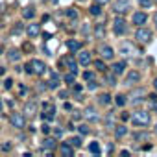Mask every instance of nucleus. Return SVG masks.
<instances>
[{
  "label": "nucleus",
  "mask_w": 157,
  "mask_h": 157,
  "mask_svg": "<svg viewBox=\"0 0 157 157\" xmlns=\"http://www.w3.org/2000/svg\"><path fill=\"white\" fill-rule=\"evenodd\" d=\"M105 83L111 85V87L117 85V74H115V72H113V74H105Z\"/></svg>",
  "instance_id": "28"
},
{
  "label": "nucleus",
  "mask_w": 157,
  "mask_h": 157,
  "mask_svg": "<svg viewBox=\"0 0 157 157\" xmlns=\"http://www.w3.org/2000/svg\"><path fill=\"white\" fill-rule=\"evenodd\" d=\"M111 10H113V13H117V15L128 13V10H129V0H115Z\"/></svg>",
  "instance_id": "6"
},
{
  "label": "nucleus",
  "mask_w": 157,
  "mask_h": 157,
  "mask_svg": "<svg viewBox=\"0 0 157 157\" xmlns=\"http://www.w3.org/2000/svg\"><path fill=\"white\" fill-rule=\"evenodd\" d=\"M19 93H21V94H26V93H28V89H26L24 85H21V89H19Z\"/></svg>",
  "instance_id": "48"
},
{
  "label": "nucleus",
  "mask_w": 157,
  "mask_h": 157,
  "mask_svg": "<svg viewBox=\"0 0 157 157\" xmlns=\"http://www.w3.org/2000/svg\"><path fill=\"white\" fill-rule=\"evenodd\" d=\"M78 131H80V135L83 137V135H89V131H91V129H89V126H87V124H80V126H78Z\"/></svg>",
  "instance_id": "35"
},
{
  "label": "nucleus",
  "mask_w": 157,
  "mask_h": 157,
  "mask_svg": "<svg viewBox=\"0 0 157 157\" xmlns=\"http://www.w3.org/2000/svg\"><path fill=\"white\" fill-rule=\"evenodd\" d=\"M43 148L48 150V151H54V150L57 148V140H56L54 137H46V139L43 140Z\"/></svg>",
  "instance_id": "15"
},
{
  "label": "nucleus",
  "mask_w": 157,
  "mask_h": 157,
  "mask_svg": "<svg viewBox=\"0 0 157 157\" xmlns=\"http://www.w3.org/2000/svg\"><path fill=\"white\" fill-rule=\"evenodd\" d=\"M32 67H33V74H37V76H43L46 72V65L39 59H32Z\"/></svg>",
  "instance_id": "11"
},
{
  "label": "nucleus",
  "mask_w": 157,
  "mask_h": 157,
  "mask_svg": "<svg viewBox=\"0 0 157 157\" xmlns=\"http://www.w3.org/2000/svg\"><path fill=\"white\" fill-rule=\"evenodd\" d=\"M78 63H80L82 67H87V65H91V54H89L87 50H82V54L78 56Z\"/></svg>",
  "instance_id": "16"
},
{
  "label": "nucleus",
  "mask_w": 157,
  "mask_h": 157,
  "mask_svg": "<svg viewBox=\"0 0 157 157\" xmlns=\"http://www.w3.org/2000/svg\"><path fill=\"white\" fill-rule=\"evenodd\" d=\"M50 2H52V4H57V0H50Z\"/></svg>",
  "instance_id": "58"
},
{
  "label": "nucleus",
  "mask_w": 157,
  "mask_h": 157,
  "mask_svg": "<svg viewBox=\"0 0 157 157\" xmlns=\"http://www.w3.org/2000/svg\"><path fill=\"white\" fill-rule=\"evenodd\" d=\"M142 96H144V93H142V91H140V93L137 91V93H135V98L131 100V104H139V102H142V100H144Z\"/></svg>",
  "instance_id": "37"
},
{
  "label": "nucleus",
  "mask_w": 157,
  "mask_h": 157,
  "mask_svg": "<svg viewBox=\"0 0 157 157\" xmlns=\"http://www.w3.org/2000/svg\"><path fill=\"white\" fill-rule=\"evenodd\" d=\"M11 148H13V144H11V142H6V144H2V150H4V151H10Z\"/></svg>",
  "instance_id": "44"
},
{
  "label": "nucleus",
  "mask_w": 157,
  "mask_h": 157,
  "mask_svg": "<svg viewBox=\"0 0 157 157\" xmlns=\"http://www.w3.org/2000/svg\"><path fill=\"white\" fill-rule=\"evenodd\" d=\"M89 151H91V153H96V155H100V153H102V150H100V144H98L96 140H94V142H91V144H89Z\"/></svg>",
  "instance_id": "29"
},
{
  "label": "nucleus",
  "mask_w": 157,
  "mask_h": 157,
  "mask_svg": "<svg viewBox=\"0 0 157 157\" xmlns=\"http://www.w3.org/2000/svg\"><path fill=\"white\" fill-rule=\"evenodd\" d=\"M63 107H65V111H70V109H72V105H70L68 102H65V105H63Z\"/></svg>",
  "instance_id": "50"
},
{
  "label": "nucleus",
  "mask_w": 157,
  "mask_h": 157,
  "mask_svg": "<svg viewBox=\"0 0 157 157\" xmlns=\"http://www.w3.org/2000/svg\"><path fill=\"white\" fill-rule=\"evenodd\" d=\"M139 4H140V8H150L153 4V0H139Z\"/></svg>",
  "instance_id": "38"
},
{
  "label": "nucleus",
  "mask_w": 157,
  "mask_h": 157,
  "mask_svg": "<svg viewBox=\"0 0 157 157\" xmlns=\"http://www.w3.org/2000/svg\"><path fill=\"white\" fill-rule=\"evenodd\" d=\"M100 6H102V4H98V2H94V4L91 6V10H89V11H91V15H93V17H100V15H102V8H100Z\"/></svg>",
  "instance_id": "23"
},
{
  "label": "nucleus",
  "mask_w": 157,
  "mask_h": 157,
  "mask_svg": "<svg viewBox=\"0 0 157 157\" xmlns=\"http://www.w3.org/2000/svg\"><path fill=\"white\" fill-rule=\"evenodd\" d=\"M153 89H155V93H157V78L153 80Z\"/></svg>",
  "instance_id": "53"
},
{
  "label": "nucleus",
  "mask_w": 157,
  "mask_h": 157,
  "mask_svg": "<svg viewBox=\"0 0 157 157\" xmlns=\"http://www.w3.org/2000/svg\"><path fill=\"white\" fill-rule=\"evenodd\" d=\"M26 32H28L30 37H37V35L41 33V26H39V24H28Z\"/></svg>",
  "instance_id": "19"
},
{
  "label": "nucleus",
  "mask_w": 157,
  "mask_h": 157,
  "mask_svg": "<svg viewBox=\"0 0 157 157\" xmlns=\"http://www.w3.org/2000/svg\"><path fill=\"white\" fill-rule=\"evenodd\" d=\"M94 35H96V39H102V37L105 35V28H104V24H96V26H94Z\"/></svg>",
  "instance_id": "25"
},
{
  "label": "nucleus",
  "mask_w": 157,
  "mask_h": 157,
  "mask_svg": "<svg viewBox=\"0 0 157 157\" xmlns=\"http://www.w3.org/2000/svg\"><path fill=\"white\" fill-rule=\"evenodd\" d=\"M72 93L78 96V100H82V93H83V87L80 83H72Z\"/></svg>",
  "instance_id": "26"
},
{
  "label": "nucleus",
  "mask_w": 157,
  "mask_h": 157,
  "mask_svg": "<svg viewBox=\"0 0 157 157\" xmlns=\"http://www.w3.org/2000/svg\"><path fill=\"white\" fill-rule=\"evenodd\" d=\"M65 15H67L68 19H76V17H78V13H76L72 8H70V10H67V11H65Z\"/></svg>",
  "instance_id": "39"
},
{
  "label": "nucleus",
  "mask_w": 157,
  "mask_h": 157,
  "mask_svg": "<svg viewBox=\"0 0 157 157\" xmlns=\"http://www.w3.org/2000/svg\"><path fill=\"white\" fill-rule=\"evenodd\" d=\"M135 41L139 44H148L151 41V32L148 28H144V26H139V30L135 32Z\"/></svg>",
  "instance_id": "2"
},
{
  "label": "nucleus",
  "mask_w": 157,
  "mask_h": 157,
  "mask_svg": "<svg viewBox=\"0 0 157 157\" xmlns=\"http://www.w3.org/2000/svg\"><path fill=\"white\" fill-rule=\"evenodd\" d=\"M59 151H61V155H65V157H72V155H74V146H72L70 142H63V144L59 146Z\"/></svg>",
  "instance_id": "14"
},
{
  "label": "nucleus",
  "mask_w": 157,
  "mask_h": 157,
  "mask_svg": "<svg viewBox=\"0 0 157 157\" xmlns=\"http://www.w3.org/2000/svg\"><path fill=\"white\" fill-rule=\"evenodd\" d=\"M67 96V91H59V98H65Z\"/></svg>",
  "instance_id": "52"
},
{
  "label": "nucleus",
  "mask_w": 157,
  "mask_h": 157,
  "mask_svg": "<svg viewBox=\"0 0 157 157\" xmlns=\"http://www.w3.org/2000/svg\"><path fill=\"white\" fill-rule=\"evenodd\" d=\"M137 83H140V72H137V70H129V72L126 74L124 85H128V87H133V85H137Z\"/></svg>",
  "instance_id": "7"
},
{
  "label": "nucleus",
  "mask_w": 157,
  "mask_h": 157,
  "mask_svg": "<svg viewBox=\"0 0 157 157\" xmlns=\"http://www.w3.org/2000/svg\"><path fill=\"white\" fill-rule=\"evenodd\" d=\"M133 24L135 26H142V24H146V21H148V15L144 13V11H137V13H133Z\"/></svg>",
  "instance_id": "12"
},
{
  "label": "nucleus",
  "mask_w": 157,
  "mask_h": 157,
  "mask_svg": "<svg viewBox=\"0 0 157 157\" xmlns=\"http://www.w3.org/2000/svg\"><path fill=\"white\" fill-rule=\"evenodd\" d=\"M24 70H26V74H33V67H32V61H28V63L24 65Z\"/></svg>",
  "instance_id": "41"
},
{
  "label": "nucleus",
  "mask_w": 157,
  "mask_h": 157,
  "mask_svg": "<svg viewBox=\"0 0 157 157\" xmlns=\"http://www.w3.org/2000/svg\"><path fill=\"white\" fill-rule=\"evenodd\" d=\"M148 100L155 105V104H157V94H150V96H148Z\"/></svg>",
  "instance_id": "45"
},
{
  "label": "nucleus",
  "mask_w": 157,
  "mask_h": 157,
  "mask_svg": "<svg viewBox=\"0 0 157 157\" xmlns=\"http://www.w3.org/2000/svg\"><path fill=\"white\" fill-rule=\"evenodd\" d=\"M113 30H115L117 35H124V33H128V22H126V19H124L122 15H118V17L113 21Z\"/></svg>",
  "instance_id": "4"
},
{
  "label": "nucleus",
  "mask_w": 157,
  "mask_h": 157,
  "mask_svg": "<svg viewBox=\"0 0 157 157\" xmlns=\"http://www.w3.org/2000/svg\"><path fill=\"white\" fill-rule=\"evenodd\" d=\"M113 72L117 74V76H120V74H124L126 72V61H117V63H113Z\"/></svg>",
  "instance_id": "18"
},
{
  "label": "nucleus",
  "mask_w": 157,
  "mask_h": 157,
  "mask_svg": "<svg viewBox=\"0 0 157 157\" xmlns=\"http://www.w3.org/2000/svg\"><path fill=\"white\" fill-rule=\"evenodd\" d=\"M129 118H131V117H129V115H128V113H122V120H124V122H128V120H129Z\"/></svg>",
  "instance_id": "49"
},
{
  "label": "nucleus",
  "mask_w": 157,
  "mask_h": 157,
  "mask_svg": "<svg viewBox=\"0 0 157 157\" xmlns=\"http://www.w3.org/2000/svg\"><path fill=\"white\" fill-rule=\"evenodd\" d=\"M126 135H128V128H126V126H122V124L115 126V137H117V139H122V137H126Z\"/></svg>",
  "instance_id": "20"
},
{
  "label": "nucleus",
  "mask_w": 157,
  "mask_h": 157,
  "mask_svg": "<svg viewBox=\"0 0 157 157\" xmlns=\"http://www.w3.org/2000/svg\"><path fill=\"white\" fill-rule=\"evenodd\" d=\"M153 22H155V26H157V13L153 15Z\"/></svg>",
  "instance_id": "55"
},
{
  "label": "nucleus",
  "mask_w": 157,
  "mask_h": 157,
  "mask_svg": "<svg viewBox=\"0 0 157 157\" xmlns=\"http://www.w3.org/2000/svg\"><path fill=\"white\" fill-rule=\"evenodd\" d=\"M115 104H117L118 107H124V105H126V96H124V94H117V96H115Z\"/></svg>",
  "instance_id": "32"
},
{
  "label": "nucleus",
  "mask_w": 157,
  "mask_h": 157,
  "mask_svg": "<svg viewBox=\"0 0 157 157\" xmlns=\"http://www.w3.org/2000/svg\"><path fill=\"white\" fill-rule=\"evenodd\" d=\"M120 50H122V54H124V56H135V54H137L129 43H124V44L120 46Z\"/></svg>",
  "instance_id": "22"
},
{
  "label": "nucleus",
  "mask_w": 157,
  "mask_h": 157,
  "mask_svg": "<svg viewBox=\"0 0 157 157\" xmlns=\"http://www.w3.org/2000/svg\"><path fill=\"white\" fill-rule=\"evenodd\" d=\"M68 142H70L74 148H78V146H82V142H83V140H82V135H78V137H72Z\"/></svg>",
  "instance_id": "34"
},
{
  "label": "nucleus",
  "mask_w": 157,
  "mask_h": 157,
  "mask_svg": "<svg viewBox=\"0 0 157 157\" xmlns=\"http://www.w3.org/2000/svg\"><path fill=\"white\" fill-rule=\"evenodd\" d=\"M61 65L67 67V70H70V72H78V65H80V63H78L72 56H65L61 59Z\"/></svg>",
  "instance_id": "8"
},
{
  "label": "nucleus",
  "mask_w": 157,
  "mask_h": 157,
  "mask_svg": "<svg viewBox=\"0 0 157 157\" xmlns=\"http://www.w3.org/2000/svg\"><path fill=\"white\" fill-rule=\"evenodd\" d=\"M8 59H10V61H19V59H21V50H17V48L10 50V52H8Z\"/></svg>",
  "instance_id": "24"
},
{
  "label": "nucleus",
  "mask_w": 157,
  "mask_h": 157,
  "mask_svg": "<svg viewBox=\"0 0 157 157\" xmlns=\"http://www.w3.org/2000/svg\"><path fill=\"white\" fill-rule=\"evenodd\" d=\"M54 135H56V137H61V135H63V128H56V129H54Z\"/></svg>",
  "instance_id": "46"
},
{
  "label": "nucleus",
  "mask_w": 157,
  "mask_h": 157,
  "mask_svg": "<svg viewBox=\"0 0 157 157\" xmlns=\"http://www.w3.org/2000/svg\"><path fill=\"white\" fill-rule=\"evenodd\" d=\"M4 87L6 89H11L13 87V80H11V78H6V80H4Z\"/></svg>",
  "instance_id": "42"
},
{
  "label": "nucleus",
  "mask_w": 157,
  "mask_h": 157,
  "mask_svg": "<svg viewBox=\"0 0 157 157\" xmlns=\"http://www.w3.org/2000/svg\"><path fill=\"white\" fill-rule=\"evenodd\" d=\"M10 124L15 129H24L26 128V115H22V113H11L10 115Z\"/></svg>",
  "instance_id": "3"
},
{
  "label": "nucleus",
  "mask_w": 157,
  "mask_h": 157,
  "mask_svg": "<svg viewBox=\"0 0 157 157\" xmlns=\"http://www.w3.org/2000/svg\"><path fill=\"white\" fill-rule=\"evenodd\" d=\"M57 87H59V76L54 72L50 76V80H48V89H57Z\"/></svg>",
  "instance_id": "21"
},
{
  "label": "nucleus",
  "mask_w": 157,
  "mask_h": 157,
  "mask_svg": "<svg viewBox=\"0 0 157 157\" xmlns=\"http://www.w3.org/2000/svg\"><path fill=\"white\" fill-rule=\"evenodd\" d=\"M155 133H157V126H155Z\"/></svg>",
  "instance_id": "59"
},
{
  "label": "nucleus",
  "mask_w": 157,
  "mask_h": 157,
  "mask_svg": "<svg viewBox=\"0 0 157 157\" xmlns=\"http://www.w3.org/2000/svg\"><path fill=\"white\" fill-rule=\"evenodd\" d=\"M96 87H98V82H96V80H91V82H89V89H91V91H94Z\"/></svg>",
  "instance_id": "43"
},
{
  "label": "nucleus",
  "mask_w": 157,
  "mask_h": 157,
  "mask_svg": "<svg viewBox=\"0 0 157 157\" xmlns=\"http://www.w3.org/2000/svg\"><path fill=\"white\" fill-rule=\"evenodd\" d=\"M98 52H100L102 59H113V57H115V50H113L111 44H100Z\"/></svg>",
  "instance_id": "9"
},
{
  "label": "nucleus",
  "mask_w": 157,
  "mask_h": 157,
  "mask_svg": "<svg viewBox=\"0 0 157 157\" xmlns=\"http://www.w3.org/2000/svg\"><path fill=\"white\" fill-rule=\"evenodd\" d=\"M83 117H85L89 122H98V120H100V115H98L96 107H93V105L85 107V111H83Z\"/></svg>",
  "instance_id": "10"
},
{
  "label": "nucleus",
  "mask_w": 157,
  "mask_h": 157,
  "mask_svg": "<svg viewBox=\"0 0 157 157\" xmlns=\"http://www.w3.org/2000/svg\"><path fill=\"white\" fill-rule=\"evenodd\" d=\"M83 78H85L87 82H91V80H94V72H93V70H87V72L83 74Z\"/></svg>",
  "instance_id": "40"
},
{
  "label": "nucleus",
  "mask_w": 157,
  "mask_h": 157,
  "mask_svg": "<svg viewBox=\"0 0 157 157\" xmlns=\"http://www.w3.org/2000/svg\"><path fill=\"white\" fill-rule=\"evenodd\" d=\"M43 133H46V135L50 133V126H48V124H44V126H43Z\"/></svg>",
  "instance_id": "47"
},
{
  "label": "nucleus",
  "mask_w": 157,
  "mask_h": 157,
  "mask_svg": "<svg viewBox=\"0 0 157 157\" xmlns=\"http://www.w3.org/2000/svg\"><path fill=\"white\" fill-rule=\"evenodd\" d=\"M153 2H155V4H157V0H153Z\"/></svg>",
  "instance_id": "60"
},
{
  "label": "nucleus",
  "mask_w": 157,
  "mask_h": 157,
  "mask_svg": "<svg viewBox=\"0 0 157 157\" xmlns=\"http://www.w3.org/2000/svg\"><path fill=\"white\" fill-rule=\"evenodd\" d=\"M43 113H41V118L44 120V122H50V120H54L56 118V107L50 104V102H44L43 105Z\"/></svg>",
  "instance_id": "5"
},
{
  "label": "nucleus",
  "mask_w": 157,
  "mask_h": 157,
  "mask_svg": "<svg viewBox=\"0 0 157 157\" xmlns=\"http://www.w3.org/2000/svg\"><path fill=\"white\" fill-rule=\"evenodd\" d=\"M63 80H65V83L72 85V83H74V80H76V72H70V70H68V72L65 74V78H63Z\"/></svg>",
  "instance_id": "27"
},
{
  "label": "nucleus",
  "mask_w": 157,
  "mask_h": 157,
  "mask_svg": "<svg viewBox=\"0 0 157 157\" xmlns=\"http://www.w3.org/2000/svg\"><path fill=\"white\" fill-rule=\"evenodd\" d=\"M24 115L30 117V118H33V117L37 115V102H28V104L24 105Z\"/></svg>",
  "instance_id": "13"
},
{
  "label": "nucleus",
  "mask_w": 157,
  "mask_h": 157,
  "mask_svg": "<svg viewBox=\"0 0 157 157\" xmlns=\"http://www.w3.org/2000/svg\"><path fill=\"white\" fill-rule=\"evenodd\" d=\"M131 120H133V124H135L137 128H146V126L151 122V117H150L148 111H135L133 117H131Z\"/></svg>",
  "instance_id": "1"
},
{
  "label": "nucleus",
  "mask_w": 157,
  "mask_h": 157,
  "mask_svg": "<svg viewBox=\"0 0 157 157\" xmlns=\"http://www.w3.org/2000/svg\"><path fill=\"white\" fill-rule=\"evenodd\" d=\"M22 17H24V19H33V17H35L33 8H26V10H24V13H22Z\"/></svg>",
  "instance_id": "36"
},
{
  "label": "nucleus",
  "mask_w": 157,
  "mask_h": 157,
  "mask_svg": "<svg viewBox=\"0 0 157 157\" xmlns=\"http://www.w3.org/2000/svg\"><path fill=\"white\" fill-rule=\"evenodd\" d=\"M67 48H68L70 52H80V50H82V43L78 41V39H68V41H67Z\"/></svg>",
  "instance_id": "17"
},
{
  "label": "nucleus",
  "mask_w": 157,
  "mask_h": 157,
  "mask_svg": "<svg viewBox=\"0 0 157 157\" xmlns=\"http://www.w3.org/2000/svg\"><path fill=\"white\" fill-rule=\"evenodd\" d=\"M94 68H96L98 72H105V70H107V67H105V63H104L102 59H96V61H94Z\"/></svg>",
  "instance_id": "30"
},
{
  "label": "nucleus",
  "mask_w": 157,
  "mask_h": 157,
  "mask_svg": "<svg viewBox=\"0 0 157 157\" xmlns=\"http://www.w3.org/2000/svg\"><path fill=\"white\" fill-rule=\"evenodd\" d=\"M94 2H98V4H107V2H111V0H94Z\"/></svg>",
  "instance_id": "51"
},
{
  "label": "nucleus",
  "mask_w": 157,
  "mask_h": 157,
  "mask_svg": "<svg viewBox=\"0 0 157 157\" xmlns=\"http://www.w3.org/2000/svg\"><path fill=\"white\" fill-rule=\"evenodd\" d=\"M98 102H100L102 105H107V104H111V96H109L107 93H104V94L98 96Z\"/></svg>",
  "instance_id": "31"
},
{
  "label": "nucleus",
  "mask_w": 157,
  "mask_h": 157,
  "mask_svg": "<svg viewBox=\"0 0 157 157\" xmlns=\"http://www.w3.org/2000/svg\"><path fill=\"white\" fill-rule=\"evenodd\" d=\"M4 72H6V68H4V67H0V76H2Z\"/></svg>",
  "instance_id": "54"
},
{
  "label": "nucleus",
  "mask_w": 157,
  "mask_h": 157,
  "mask_svg": "<svg viewBox=\"0 0 157 157\" xmlns=\"http://www.w3.org/2000/svg\"><path fill=\"white\" fill-rule=\"evenodd\" d=\"M133 139H135V140H148V139H150V135H148V133H144V131H137V133L133 135Z\"/></svg>",
  "instance_id": "33"
},
{
  "label": "nucleus",
  "mask_w": 157,
  "mask_h": 157,
  "mask_svg": "<svg viewBox=\"0 0 157 157\" xmlns=\"http://www.w3.org/2000/svg\"><path fill=\"white\" fill-rule=\"evenodd\" d=\"M4 54V46H0V56H2Z\"/></svg>",
  "instance_id": "57"
},
{
  "label": "nucleus",
  "mask_w": 157,
  "mask_h": 157,
  "mask_svg": "<svg viewBox=\"0 0 157 157\" xmlns=\"http://www.w3.org/2000/svg\"><path fill=\"white\" fill-rule=\"evenodd\" d=\"M4 109V104H2V100H0V111H2Z\"/></svg>",
  "instance_id": "56"
}]
</instances>
